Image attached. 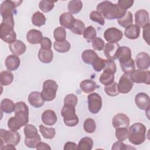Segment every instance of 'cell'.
<instances>
[{
  "mask_svg": "<svg viewBox=\"0 0 150 150\" xmlns=\"http://www.w3.org/2000/svg\"><path fill=\"white\" fill-rule=\"evenodd\" d=\"M14 112L15 115L8 121V127L10 129L18 131L29 121V108L24 102H17L15 103Z\"/></svg>",
  "mask_w": 150,
  "mask_h": 150,
  "instance_id": "obj_1",
  "label": "cell"
},
{
  "mask_svg": "<svg viewBox=\"0 0 150 150\" xmlns=\"http://www.w3.org/2000/svg\"><path fill=\"white\" fill-rule=\"evenodd\" d=\"M96 9L104 18L108 20L118 19L123 17L127 12V10L121 8L118 4H113L108 1L99 3Z\"/></svg>",
  "mask_w": 150,
  "mask_h": 150,
  "instance_id": "obj_2",
  "label": "cell"
},
{
  "mask_svg": "<svg viewBox=\"0 0 150 150\" xmlns=\"http://www.w3.org/2000/svg\"><path fill=\"white\" fill-rule=\"evenodd\" d=\"M15 21L13 16L2 18L0 25V38L6 43H12L16 39V34L13 30Z\"/></svg>",
  "mask_w": 150,
  "mask_h": 150,
  "instance_id": "obj_3",
  "label": "cell"
},
{
  "mask_svg": "<svg viewBox=\"0 0 150 150\" xmlns=\"http://www.w3.org/2000/svg\"><path fill=\"white\" fill-rule=\"evenodd\" d=\"M146 132V128L143 124L139 122L133 124L128 130L129 141L135 145L142 144L145 141Z\"/></svg>",
  "mask_w": 150,
  "mask_h": 150,
  "instance_id": "obj_4",
  "label": "cell"
},
{
  "mask_svg": "<svg viewBox=\"0 0 150 150\" xmlns=\"http://www.w3.org/2000/svg\"><path fill=\"white\" fill-rule=\"evenodd\" d=\"M23 131L25 135V144L26 146L30 148H36L41 142V138L36 127L30 124H26L24 127Z\"/></svg>",
  "mask_w": 150,
  "mask_h": 150,
  "instance_id": "obj_5",
  "label": "cell"
},
{
  "mask_svg": "<svg viewBox=\"0 0 150 150\" xmlns=\"http://www.w3.org/2000/svg\"><path fill=\"white\" fill-rule=\"evenodd\" d=\"M61 114L63 117V121L66 125L72 127L78 124L79 120L76 114L75 107L64 104L61 110Z\"/></svg>",
  "mask_w": 150,
  "mask_h": 150,
  "instance_id": "obj_6",
  "label": "cell"
},
{
  "mask_svg": "<svg viewBox=\"0 0 150 150\" xmlns=\"http://www.w3.org/2000/svg\"><path fill=\"white\" fill-rule=\"evenodd\" d=\"M58 88V84L53 80H47L43 84V89L41 91V96L43 100L46 101L53 100L56 96Z\"/></svg>",
  "mask_w": 150,
  "mask_h": 150,
  "instance_id": "obj_7",
  "label": "cell"
},
{
  "mask_svg": "<svg viewBox=\"0 0 150 150\" xmlns=\"http://www.w3.org/2000/svg\"><path fill=\"white\" fill-rule=\"evenodd\" d=\"M22 2V1L6 0L2 2L0 6V13L3 18L12 16L16 13V8L19 6Z\"/></svg>",
  "mask_w": 150,
  "mask_h": 150,
  "instance_id": "obj_8",
  "label": "cell"
},
{
  "mask_svg": "<svg viewBox=\"0 0 150 150\" xmlns=\"http://www.w3.org/2000/svg\"><path fill=\"white\" fill-rule=\"evenodd\" d=\"M1 139L6 144L17 145L21 141V135L16 130L0 129Z\"/></svg>",
  "mask_w": 150,
  "mask_h": 150,
  "instance_id": "obj_9",
  "label": "cell"
},
{
  "mask_svg": "<svg viewBox=\"0 0 150 150\" xmlns=\"http://www.w3.org/2000/svg\"><path fill=\"white\" fill-rule=\"evenodd\" d=\"M88 108L92 114H96L102 107V98L97 93H93L87 96Z\"/></svg>",
  "mask_w": 150,
  "mask_h": 150,
  "instance_id": "obj_10",
  "label": "cell"
},
{
  "mask_svg": "<svg viewBox=\"0 0 150 150\" xmlns=\"http://www.w3.org/2000/svg\"><path fill=\"white\" fill-rule=\"evenodd\" d=\"M129 78L133 83H145L148 85L150 84V72L148 70H135L129 74Z\"/></svg>",
  "mask_w": 150,
  "mask_h": 150,
  "instance_id": "obj_11",
  "label": "cell"
},
{
  "mask_svg": "<svg viewBox=\"0 0 150 150\" xmlns=\"http://www.w3.org/2000/svg\"><path fill=\"white\" fill-rule=\"evenodd\" d=\"M105 40L109 43H117L123 37V33L120 29L111 27L106 29L104 33Z\"/></svg>",
  "mask_w": 150,
  "mask_h": 150,
  "instance_id": "obj_12",
  "label": "cell"
},
{
  "mask_svg": "<svg viewBox=\"0 0 150 150\" xmlns=\"http://www.w3.org/2000/svg\"><path fill=\"white\" fill-rule=\"evenodd\" d=\"M134 86V83L129 78V74H124L120 77L118 83V88L120 93L126 94L129 93Z\"/></svg>",
  "mask_w": 150,
  "mask_h": 150,
  "instance_id": "obj_13",
  "label": "cell"
},
{
  "mask_svg": "<svg viewBox=\"0 0 150 150\" xmlns=\"http://www.w3.org/2000/svg\"><path fill=\"white\" fill-rule=\"evenodd\" d=\"M120 46L117 43H106L104 47V53L107 60H114L117 59V54Z\"/></svg>",
  "mask_w": 150,
  "mask_h": 150,
  "instance_id": "obj_14",
  "label": "cell"
},
{
  "mask_svg": "<svg viewBox=\"0 0 150 150\" xmlns=\"http://www.w3.org/2000/svg\"><path fill=\"white\" fill-rule=\"evenodd\" d=\"M135 25L139 28H144L149 24V13L145 9H139L135 13Z\"/></svg>",
  "mask_w": 150,
  "mask_h": 150,
  "instance_id": "obj_15",
  "label": "cell"
},
{
  "mask_svg": "<svg viewBox=\"0 0 150 150\" xmlns=\"http://www.w3.org/2000/svg\"><path fill=\"white\" fill-rule=\"evenodd\" d=\"M130 120L128 117L123 113L116 114L112 120V124L115 129L118 128H127L129 127Z\"/></svg>",
  "mask_w": 150,
  "mask_h": 150,
  "instance_id": "obj_16",
  "label": "cell"
},
{
  "mask_svg": "<svg viewBox=\"0 0 150 150\" xmlns=\"http://www.w3.org/2000/svg\"><path fill=\"white\" fill-rule=\"evenodd\" d=\"M135 103L137 106L142 110H149L150 107V98L145 93H139L135 97Z\"/></svg>",
  "mask_w": 150,
  "mask_h": 150,
  "instance_id": "obj_17",
  "label": "cell"
},
{
  "mask_svg": "<svg viewBox=\"0 0 150 150\" xmlns=\"http://www.w3.org/2000/svg\"><path fill=\"white\" fill-rule=\"evenodd\" d=\"M135 61L138 69L146 70L150 66V57L146 52L139 53L136 56Z\"/></svg>",
  "mask_w": 150,
  "mask_h": 150,
  "instance_id": "obj_18",
  "label": "cell"
},
{
  "mask_svg": "<svg viewBox=\"0 0 150 150\" xmlns=\"http://www.w3.org/2000/svg\"><path fill=\"white\" fill-rule=\"evenodd\" d=\"M28 100L29 104L35 108H40L44 105L45 100L39 91H32L28 96Z\"/></svg>",
  "mask_w": 150,
  "mask_h": 150,
  "instance_id": "obj_19",
  "label": "cell"
},
{
  "mask_svg": "<svg viewBox=\"0 0 150 150\" xmlns=\"http://www.w3.org/2000/svg\"><path fill=\"white\" fill-rule=\"evenodd\" d=\"M57 115L53 110H46L42 114V121L46 125H53L57 122Z\"/></svg>",
  "mask_w": 150,
  "mask_h": 150,
  "instance_id": "obj_20",
  "label": "cell"
},
{
  "mask_svg": "<svg viewBox=\"0 0 150 150\" xmlns=\"http://www.w3.org/2000/svg\"><path fill=\"white\" fill-rule=\"evenodd\" d=\"M75 20L76 19H74L72 14L69 12H64L59 17L60 25L68 29H70L72 28Z\"/></svg>",
  "mask_w": 150,
  "mask_h": 150,
  "instance_id": "obj_21",
  "label": "cell"
},
{
  "mask_svg": "<svg viewBox=\"0 0 150 150\" xmlns=\"http://www.w3.org/2000/svg\"><path fill=\"white\" fill-rule=\"evenodd\" d=\"M43 38L42 33L40 30L35 29L29 30L26 34V39L28 42L32 45L40 43Z\"/></svg>",
  "mask_w": 150,
  "mask_h": 150,
  "instance_id": "obj_22",
  "label": "cell"
},
{
  "mask_svg": "<svg viewBox=\"0 0 150 150\" xmlns=\"http://www.w3.org/2000/svg\"><path fill=\"white\" fill-rule=\"evenodd\" d=\"M9 48L13 54L19 56L23 54L26 50L25 44L20 40H16L15 42L9 45Z\"/></svg>",
  "mask_w": 150,
  "mask_h": 150,
  "instance_id": "obj_23",
  "label": "cell"
},
{
  "mask_svg": "<svg viewBox=\"0 0 150 150\" xmlns=\"http://www.w3.org/2000/svg\"><path fill=\"white\" fill-rule=\"evenodd\" d=\"M5 64L8 70L15 71L19 67L21 60L19 57L16 55L10 54L6 58Z\"/></svg>",
  "mask_w": 150,
  "mask_h": 150,
  "instance_id": "obj_24",
  "label": "cell"
},
{
  "mask_svg": "<svg viewBox=\"0 0 150 150\" xmlns=\"http://www.w3.org/2000/svg\"><path fill=\"white\" fill-rule=\"evenodd\" d=\"M132 55L131 50L127 46H120L118 54L117 59L119 60L120 63L127 61L131 59Z\"/></svg>",
  "mask_w": 150,
  "mask_h": 150,
  "instance_id": "obj_25",
  "label": "cell"
},
{
  "mask_svg": "<svg viewBox=\"0 0 150 150\" xmlns=\"http://www.w3.org/2000/svg\"><path fill=\"white\" fill-rule=\"evenodd\" d=\"M38 58L43 63H49L53 59V51L50 50H43L40 49L38 52Z\"/></svg>",
  "mask_w": 150,
  "mask_h": 150,
  "instance_id": "obj_26",
  "label": "cell"
},
{
  "mask_svg": "<svg viewBox=\"0 0 150 150\" xmlns=\"http://www.w3.org/2000/svg\"><path fill=\"white\" fill-rule=\"evenodd\" d=\"M124 35L129 39H136L140 35V28L136 25H132L125 28Z\"/></svg>",
  "mask_w": 150,
  "mask_h": 150,
  "instance_id": "obj_27",
  "label": "cell"
},
{
  "mask_svg": "<svg viewBox=\"0 0 150 150\" xmlns=\"http://www.w3.org/2000/svg\"><path fill=\"white\" fill-rule=\"evenodd\" d=\"M97 54L91 49H87L83 52L81 58L83 61L88 64H92L94 61L98 57Z\"/></svg>",
  "mask_w": 150,
  "mask_h": 150,
  "instance_id": "obj_28",
  "label": "cell"
},
{
  "mask_svg": "<svg viewBox=\"0 0 150 150\" xmlns=\"http://www.w3.org/2000/svg\"><path fill=\"white\" fill-rule=\"evenodd\" d=\"M80 87L81 90L85 93H90L97 87L95 81L88 79L82 81L80 84Z\"/></svg>",
  "mask_w": 150,
  "mask_h": 150,
  "instance_id": "obj_29",
  "label": "cell"
},
{
  "mask_svg": "<svg viewBox=\"0 0 150 150\" xmlns=\"http://www.w3.org/2000/svg\"><path fill=\"white\" fill-rule=\"evenodd\" d=\"M120 64L121 70L124 74L129 75L135 70V62L132 58L127 61L120 63Z\"/></svg>",
  "mask_w": 150,
  "mask_h": 150,
  "instance_id": "obj_30",
  "label": "cell"
},
{
  "mask_svg": "<svg viewBox=\"0 0 150 150\" xmlns=\"http://www.w3.org/2000/svg\"><path fill=\"white\" fill-rule=\"evenodd\" d=\"M15 104L8 98H4L1 102V110L6 114H9L14 111Z\"/></svg>",
  "mask_w": 150,
  "mask_h": 150,
  "instance_id": "obj_31",
  "label": "cell"
},
{
  "mask_svg": "<svg viewBox=\"0 0 150 150\" xmlns=\"http://www.w3.org/2000/svg\"><path fill=\"white\" fill-rule=\"evenodd\" d=\"M117 22L121 26L125 28L131 26L133 23L132 13L129 11H127L126 13L123 17L117 19Z\"/></svg>",
  "mask_w": 150,
  "mask_h": 150,
  "instance_id": "obj_32",
  "label": "cell"
},
{
  "mask_svg": "<svg viewBox=\"0 0 150 150\" xmlns=\"http://www.w3.org/2000/svg\"><path fill=\"white\" fill-rule=\"evenodd\" d=\"M83 8V3L81 1L73 0L70 1L67 5V9L69 13L71 14H77L79 13Z\"/></svg>",
  "mask_w": 150,
  "mask_h": 150,
  "instance_id": "obj_33",
  "label": "cell"
},
{
  "mask_svg": "<svg viewBox=\"0 0 150 150\" xmlns=\"http://www.w3.org/2000/svg\"><path fill=\"white\" fill-rule=\"evenodd\" d=\"M13 80V75L9 70H4L0 73V81L3 86L11 84Z\"/></svg>",
  "mask_w": 150,
  "mask_h": 150,
  "instance_id": "obj_34",
  "label": "cell"
},
{
  "mask_svg": "<svg viewBox=\"0 0 150 150\" xmlns=\"http://www.w3.org/2000/svg\"><path fill=\"white\" fill-rule=\"evenodd\" d=\"M114 74L111 72L104 70L100 76V82L104 86H108L114 82Z\"/></svg>",
  "mask_w": 150,
  "mask_h": 150,
  "instance_id": "obj_35",
  "label": "cell"
},
{
  "mask_svg": "<svg viewBox=\"0 0 150 150\" xmlns=\"http://www.w3.org/2000/svg\"><path fill=\"white\" fill-rule=\"evenodd\" d=\"M53 47L59 53H66L70 49L71 45L66 40L62 42L55 41L53 43Z\"/></svg>",
  "mask_w": 150,
  "mask_h": 150,
  "instance_id": "obj_36",
  "label": "cell"
},
{
  "mask_svg": "<svg viewBox=\"0 0 150 150\" xmlns=\"http://www.w3.org/2000/svg\"><path fill=\"white\" fill-rule=\"evenodd\" d=\"M93 146V141L91 138L85 137L82 138L77 145V149L91 150Z\"/></svg>",
  "mask_w": 150,
  "mask_h": 150,
  "instance_id": "obj_37",
  "label": "cell"
},
{
  "mask_svg": "<svg viewBox=\"0 0 150 150\" xmlns=\"http://www.w3.org/2000/svg\"><path fill=\"white\" fill-rule=\"evenodd\" d=\"M31 20L33 25L40 27L45 24L46 19L45 16L42 12L37 11L33 14Z\"/></svg>",
  "mask_w": 150,
  "mask_h": 150,
  "instance_id": "obj_38",
  "label": "cell"
},
{
  "mask_svg": "<svg viewBox=\"0 0 150 150\" xmlns=\"http://www.w3.org/2000/svg\"><path fill=\"white\" fill-rule=\"evenodd\" d=\"M39 131L45 139H53L56 135V130L54 128L46 127L43 125H39Z\"/></svg>",
  "mask_w": 150,
  "mask_h": 150,
  "instance_id": "obj_39",
  "label": "cell"
},
{
  "mask_svg": "<svg viewBox=\"0 0 150 150\" xmlns=\"http://www.w3.org/2000/svg\"><path fill=\"white\" fill-rule=\"evenodd\" d=\"M85 29H86V26L83 22L79 19H76L70 30L74 34L81 35H83Z\"/></svg>",
  "mask_w": 150,
  "mask_h": 150,
  "instance_id": "obj_40",
  "label": "cell"
},
{
  "mask_svg": "<svg viewBox=\"0 0 150 150\" xmlns=\"http://www.w3.org/2000/svg\"><path fill=\"white\" fill-rule=\"evenodd\" d=\"M53 36L56 42H62L65 40L66 38V29L62 26L56 28L54 30Z\"/></svg>",
  "mask_w": 150,
  "mask_h": 150,
  "instance_id": "obj_41",
  "label": "cell"
},
{
  "mask_svg": "<svg viewBox=\"0 0 150 150\" xmlns=\"http://www.w3.org/2000/svg\"><path fill=\"white\" fill-rule=\"evenodd\" d=\"M83 35L84 39H86L88 42H90L96 37L97 32L93 26H88L86 28Z\"/></svg>",
  "mask_w": 150,
  "mask_h": 150,
  "instance_id": "obj_42",
  "label": "cell"
},
{
  "mask_svg": "<svg viewBox=\"0 0 150 150\" xmlns=\"http://www.w3.org/2000/svg\"><path fill=\"white\" fill-rule=\"evenodd\" d=\"M83 128L87 133H93L95 131L96 128V124L93 118H87L83 123Z\"/></svg>",
  "mask_w": 150,
  "mask_h": 150,
  "instance_id": "obj_43",
  "label": "cell"
},
{
  "mask_svg": "<svg viewBox=\"0 0 150 150\" xmlns=\"http://www.w3.org/2000/svg\"><path fill=\"white\" fill-rule=\"evenodd\" d=\"M104 90L107 95L111 97L116 96L120 93L118 88V84L116 82H113L110 85L105 86Z\"/></svg>",
  "mask_w": 150,
  "mask_h": 150,
  "instance_id": "obj_44",
  "label": "cell"
},
{
  "mask_svg": "<svg viewBox=\"0 0 150 150\" xmlns=\"http://www.w3.org/2000/svg\"><path fill=\"white\" fill-rule=\"evenodd\" d=\"M54 6V2L49 1H41L39 2V9L43 12L47 13L52 11Z\"/></svg>",
  "mask_w": 150,
  "mask_h": 150,
  "instance_id": "obj_45",
  "label": "cell"
},
{
  "mask_svg": "<svg viewBox=\"0 0 150 150\" xmlns=\"http://www.w3.org/2000/svg\"><path fill=\"white\" fill-rule=\"evenodd\" d=\"M115 137L118 141H124L128 137V130L127 128H118L115 129Z\"/></svg>",
  "mask_w": 150,
  "mask_h": 150,
  "instance_id": "obj_46",
  "label": "cell"
},
{
  "mask_svg": "<svg viewBox=\"0 0 150 150\" xmlns=\"http://www.w3.org/2000/svg\"><path fill=\"white\" fill-rule=\"evenodd\" d=\"M90 19L96 22H97L101 25H104L105 23L104 18L103 15L97 11H93L91 12L90 14Z\"/></svg>",
  "mask_w": 150,
  "mask_h": 150,
  "instance_id": "obj_47",
  "label": "cell"
},
{
  "mask_svg": "<svg viewBox=\"0 0 150 150\" xmlns=\"http://www.w3.org/2000/svg\"><path fill=\"white\" fill-rule=\"evenodd\" d=\"M105 64V59L100 58L98 57L93 63L92 66L94 70L97 72L101 71L103 69H104Z\"/></svg>",
  "mask_w": 150,
  "mask_h": 150,
  "instance_id": "obj_48",
  "label": "cell"
},
{
  "mask_svg": "<svg viewBox=\"0 0 150 150\" xmlns=\"http://www.w3.org/2000/svg\"><path fill=\"white\" fill-rule=\"evenodd\" d=\"M78 103V98L74 94H69L64 98V104L76 107Z\"/></svg>",
  "mask_w": 150,
  "mask_h": 150,
  "instance_id": "obj_49",
  "label": "cell"
},
{
  "mask_svg": "<svg viewBox=\"0 0 150 150\" xmlns=\"http://www.w3.org/2000/svg\"><path fill=\"white\" fill-rule=\"evenodd\" d=\"M91 44L93 49L98 51L102 50L104 49L105 45L104 40L99 37H96L94 39H93L91 40Z\"/></svg>",
  "mask_w": 150,
  "mask_h": 150,
  "instance_id": "obj_50",
  "label": "cell"
},
{
  "mask_svg": "<svg viewBox=\"0 0 150 150\" xmlns=\"http://www.w3.org/2000/svg\"><path fill=\"white\" fill-rule=\"evenodd\" d=\"M103 70L111 72L113 74H115L117 70V68H116L115 63L114 62V60H105V64Z\"/></svg>",
  "mask_w": 150,
  "mask_h": 150,
  "instance_id": "obj_51",
  "label": "cell"
},
{
  "mask_svg": "<svg viewBox=\"0 0 150 150\" xmlns=\"http://www.w3.org/2000/svg\"><path fill=\"white\" fill-rule=\"evenodd\" d=\"M41 49L43 50H50L52 47V42L49 38L43 37L40 42Z\"/></svg>",
  "mask_w": 150,
  "mask_h": 150,
  "instance_id": "obj_52",
  "label": "cell"
},
{
  "mask_svg": "<svg viewBox=\"0 0 150 150\" xmlns=\"http://www.w3.org/2000/svg\"><path fill=\"white\" fill-rule=\"evenodd\" d=\"M134 1L131 0H119L118 1V5L122 9L127 10V9L131 7L134 4Z\"/></svg>",
  "mask_w": 150,
  "mask_h": 150,
  "instance_id": "obj_53",
  "label": "cell"
},
{
  "mask_svg": "<svg viewBox=\"0 0 150 150\" xmlns=\"http://www.w3.org/2000/svg\"><path fill=\"white\" fill-rule=\"evenodd\" d=\"M128 145H125L122 141H117L114 143L111 147L112 150H124L127 149Z\"/></svg>",
  "mask_w": 150,
  "mask_h": 150,
  "instance_id": "obj_54",
  "label": "cell"
},
{
  "mask_svg": "<svg viewBox=\"0 0 150 150\" xmlns=\"http://www.w3.org/2000/svg\"><path fill=\"white\" fill-rule=\"evenodd\" d=\"M149 28H150V24L148 25L145 27L143 28V38L144 40L147 43L148 45H149Z\"/></svg>",
  "mask_w": 150,
  "mask_h": 150,
  "instance_id": "obj_55",
  "label": "cell"
},
{
  "mask_svg": "<svg viewBox=\"0 0 150 150\" xmlns=\"http://www.w3.org/2000/svg\"><path fill=\"white\" fill-rule=\"evenodd\" d=\"M64 150L77 149V145L73 142H67L64 146Z\"/></svg>",
  "mask_w": 150,
  "mask_h": 150,
  "instance_id": "obj_56",
  "label": "cell"
},
{
  "mask_svg": "<svg viewBox=\"0 0 150 150\" xmlns=\"http://www.w3.org/2000/svg\"><path fill=\"white\" fill-rule=\"evenodd\" d=\"M36 149L38 150H43V149H45V150H50L51 149V148L50 146L49 145V144L45 143V142H40L38 146L36 147Z\"/></svg>",
  "mask_w": 150,
  "mask_h": 150,
  "instance_id": "obj_57",
  "label": "cell"
},
{
  "mask_svg": "<svg viewBox=\"0 0 150 150\" xmlns=\"http://www.w3.org/2000/svg\"><path fill=\"white\" fill-rule=\"evenodd\" d=\"M1 149H16V148L15 147V145L13 144H7L5 146H4Z\"/></svg>",
  "mask_w": 150,
  "mask_h": 150,
  "instance_id": "obj_58",
  "label": "cell"
}]
</instances>
